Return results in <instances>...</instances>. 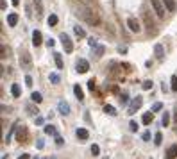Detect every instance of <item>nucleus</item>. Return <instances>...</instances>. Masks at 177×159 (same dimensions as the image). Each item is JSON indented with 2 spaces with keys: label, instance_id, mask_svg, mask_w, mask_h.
Wrapping results in <instances>:
<instances>
[{
  "label": "nucleus",
  "instance_id": "nucleus-26",
  "mask_svg": "<svg viewBox=\"0 0 177 159\" xmlns=\"http://www.w3.org/2000/svg\"><path fill=\"white\" fill-rule=\"evenodd\" d=\"M25 109H27V113H29L31 116H38V113H39V111H38V107H34V106H27Z\"/></svg>",
  "mask_w": 177,
  "mask_h": 159
},
{
  "label": "nucleus",
  "instance_id": "nucleus-20",
  "mask_svg": "<svg viewBox=\"0 0 177 159\" xmlns=\"http://www.w3.org/2000/svg\"><path fill=\"white\" fill-rule=\"evenodd\" d=\"M163 4L166 6V9H168L170 13H173L175 7H177V6H175V0H163Z\"/></svg>",
  "mask_w": 177,
  "mask_h": 159
},
{
  "label": "nucleus",
  "instance_id": "nucleus-1",
  "mask_svg": "<svg viewBox=\"0 0 177 159\" xmlns=\"http://www.w3.org/2000/svg\"><path fill=\"white\" fill-rule=\"evenodd\" d=\"M79 18H82L86 24H90V25H98L100 24V18L97 13H93L90 7H79V11L75 13Z\"/></svg>",
  "mask_w": 177,
  "mask_h": 159
},
{
  "label": "nucleus",
  "instance_id": "nucleus-18",
  "mask_svg": "<svg viewBox=\"0 0 177 159\" xmlns=\"http://www.w3.org/2000/svg\"><path fill=\"white\" fill-rule=\"evenodd\" d=\"M11 93H13L14 98H18V97L21 95V88H20V84H13V86H11Z\"/></svg>",
  "mask_w": 177,
  "mask_h": 159
},
{
  "label": "nucleus",
  "instance_id": "nucleus-17",
  "mask_svg": "<svg viewBox=\"0 0 177 159\" xmlns=\"http://www.w3.org/2000/svg\"><path fill=\"white\" fill-rule=\"evenodd\" d=\"M74 93H75V97H77L79 100H84V91H82V88H81L79 84L74 86Z\"/></svg>",
  "mask_w": 177,
  "mask_h": 159
},
{
  "label": "nucleus",
  "instance_id": "nucleus-24",
  "mask_svg": "<svg viewBox=\"0 0 177 159\" xmlns=\"http://www.w3.org/2000/svg\"><path fill=\"white\" fill-rule=\"evenodd\" d=\"M57 21H59V18H57L56 14H50V16H49V20H47V24H49L50 27H54V25H57Z\"/></svg>",
  "mask_w": 177,
  "mask_h": 159
},
{
  "label": "nucleus",
  "instance_id": "nucleus-25",
  "mask_svg": "<svg viewBox=\"0 0 177 159\" xmlns=\"http://www.w3.org/2000/svg\"><path fill=\"white\" fill-rule=\"evenodd\" d=\"M31 98H32V102H34V104H41V100H43L41 93H38V91H34V93L31 95Z\"/></svg>",
  "mask_w": 177,
  "mask_h": 159
},
{
  "label": "nucleus",
  "instance_id": "nucleus-42",
  "mask_svg": "<svg viewBox=\"0 0 177 159\" xmlns=\"http://www.w3.org/2000/svg\"><path fill=\"white\" fill-rule=\"evenodd\" d=\"M54 45H56V41H54L52 38H49V39H47V47H49V48H52Z\"/></svg>",
  "mask_w": 177,
  "mask_h": 159
},
{
  "label": "nucleus",
  "instance_id": "nucleus-19",
  "mask_svg": "<svg viewBox=\"0 0 177 159\" xmlns=\"http://www.w3.org/2000/svg\"><path fill=\"white\" fill-rule=\"evenodd\" d=\"M54 61H56V66L59 68V70H63V66H64V64H63V57H61V54H59V52H56V54H54Z\"/></svg>",
  "mask_w": 177,
  "mask_h": 159
},
{
  "label": "nucleus",
  "instance_id": "nucleus-34",
  "mask_svg": "<svg viewBox=\"0 0 177 159\" xmlns=\"http://www.w3.org/2000/svg\"><path fill=\"white\" fill-rule=\"evenodd\" d=\"M91 154L93 155H98L100 154V147L98 145H91Z\"/></svg>",
  "mask_w": 177,
  "mask_h": 159
},
{
  "label": "nucleus",
  "instance_id": "nucleus-4",
  "mask_svg": "<svg viewBox=\"0 0 177 159\" xmlns=\"http://www.w3.org/2000/svg\"><path fill=\"white\" fill-rule=\"evenodd\" d=\"M141 104H143V97H136V98H132V100H131V104H129L127 113H129V115H134V113L141 107Z\"/></svg>",
  "mask_w": 177,
  "mask_h": 159
},
{
  "label": "nucleus",
  "instance_id": "nucleus-33",
  "mask_svg": "<svg viewBox=\"0 0 177 159\" xmlns=\"http://www.w3.org/2000/svg\"><path fill=\"white\" fill-rule=\"evenodd\" d=\"M141 88L145 89V91H147V89H152V81H145V82L141 84Z\"/></svg>",
  "mask_w": 177,
  "mask_h": 159
},
{
  "label": "nucleus",
  "instance_id": "nucleus-31",
  "mask_svg": "<svg viewBox=\"0 0 177 159\" xmlns=\"http://www.w3.org/2000/svg\"><path fill=\"white\" fill-rule=\"evenodd\" d=\"M104 52H106V48L102 47V45H98V47L95 48V54H97V57H102V56H104Z\"/></svg>",
  "mask_w": 177,
  "mask_h": 159
},
{
  "label": "nucleus",
  "instance_id": "nucleus-43",
  "mask_svg": "<svg viewBox=\"0 0 177 159\" xmlns=\"http://www.w3.org/2000/svg\"><path fill=\"white\" fill-rule=\"evenodd\" d=\"M36 147H38L39 150H41L43 147H45V143H43V140H36Z\"/></svg>",
  "mask_w": 177,
  "mask_h": 159
},
{
  "label": "nucleus",
  "instance_id": "nucleus-28",
  "mask_svg": "<svg viewBox=\"0 0 177 159\" xmlns=\"http://www.w3.org/2000/svg\"><path fill=\"white\" fill-rule=\"evenodd\" d=\"M170 123V115H168V113H163V118H161V125L163 127H166Z\"/></svg>",
  "mask_w": 177,
  "mask_h": 159
},
{
  "label": "nucleus",
  "instance_id": "nucleus-9",
  "mask_svg": "<svg viewBox=\"0 0 177 159\" xmlns=\"http://www.w3.org/2000/svg\"><path fill=\"white\" fill-rule=\"evenodd\" d=\"M88 70H90V63H88L86 59H79L77 61V72L79 73H86Z\"/></svg>",
  "mask_w": 177,
  "mask_h": 159
},
{
  "label": "nucleus",
  "instance_id": "nucleus-8",
  "mask_svg": "<svg viewBox=\"0 0 177 159\" xmlns=\"http://www.w3.org/2000/svg\"><path fill=\"white\" fill-rule=\"evenodd\" d=\"M127 27L131 29V32H136V34L141 31V25H140V21L136 18H129L127 20Z\"/></svg>",
  "mask_w": 177,
  "mask_h": 159
},
{
  "label": "nucleus",
  "instance_id": "nucleus-5",
  "mask_svg": "<svg viewBox=\"0 0 177 159\" xmlns=\"http://www.w3.org/2000/svg\"><path fill=\"white\" fill-rule=\"evenodd\" d=\"M143 21H145V27H147V31H148V34H156L158 32V29H156V24H154V21H152V18L148 16V13H145L143 14Z\"/></svg>",
  "mask_w": 177,
  "mask_h": 159
},
{
  "label": "nucleus",
  "instance_id": "nucleus-36",
  "mask_svg": "<svg viewBox=\"0 0 177 159\" xmlns=\"http://www.w3.org/2000/svg\"><path fill=\"white\" fill-rule=\"evenodd\" d=\"M88 43H90V47H91V48H97V47H98V43H97L95 38H90V41H88Z\"/></svg>",
  "mask_w": 177,
  "mask_h": 159
},
{
  "label": "nucleus",
  "instance_id": "nucleus-45",
  "mask_svg": "<svg viewBox=\"0 0 177 159\" xmlns=\"http://www.w3.org/2000/svg\"><path fill=\"white\" fill-rule=\"evenodd\" d=\"M150 140V132L147 130V132H143V141H148Z\"/></svg>",
  "mask_w": 177,
  "mask_h": 159
},
{
  "label": "nucleus",
  "instance_id": "nucleus-51",
  "mask_svg": "<svg viewBox=\"0 0 177 159\" xmlns=\"http://www.w3.org/2000/svg\"><path fill=\"white\" fill-rule=\"evenodd\" d=\"M52 159H54V157H52Z\"/></svg>",
  "mask_w": 177,
  "mask_h": 159
},
{
  "label": "nucleus",
  "instance_id": "nucleus-10",
  "mask_svg": "<svg viewBox=\"0 0 177 159\" xmlns=\"http://www.w3.org/2000/svg\"><path fill=\"white\" fill-rule=\"evenodd\" d=\"M57 109H59V113L61 115H70V104L68 102H64V100H59V104H57Z\"/></svg>",
  "mask_w": 177,
  "mask_h": 159
},
{
  "label": "nucleus",
  "instance_id": "nucleus-49",
  "mask_svg": "<svg viewBox=\"0 0 177 159\" xmlns=\"http://www.w3.org/2000/svg\"><path fill=\"white\" fill-rule=\"evenodd\" d=\"M11 2H13V6H18V4H20V0H11Z\"/></svg>",
  "mask_w": 177,
  "mask_h": 159
},
{
  "label": "nucleus",
  "instance_id": "nucleus-41",
  "mask_svg": "<svg viewBox=\"0 0 177 159\" xmlns=\"http://www.w3.org/2000/svg\"><path fill=\"white\" fill-rule=\"evenodd\" d=\"M161 109H163V106H161L159 102H158V104H154V107H152V111H154V113H156V111H161Z\"/></svg>",
  "mask_w": 177,
  "mask_h": 159
},
{
  "label": "nucleus",
  "instance_id": "nucleus-13",
  "mask_svg": "<svg viewBox=\"0 0 177 159\" xmlns=\"http://www.w3.org/2000/svg\"><path fill=\"white\" fill-rule=\"evenodd\" d=\"M175 157H177V143L168 147V150H166V159H175Z\"/></svg>",
  "mask_w": 177,
  "mask_h": 159
},
{
  "label": "nucleus",
  "instance_id": "nucleus-14",
  "mask_svg": "<svg viewBox=\"0 0 177 159\" xmlns=\"http://www.w3.org/2000/svg\"><path fill=\"white\" fill-rule=\"evenodd\" d=\"M152 120H154V111H148V113H145V115L141 116V122H143L145 125H150Z\"/></svg>",
  "mask_w": 177,
  "mask_h": 159
},
{
  "label": "nucleus",
  "instance_id": "nucleus-48",
  "mask_svg": "<svg viewBox=\"0 0 177 159\" xmlns=\"http://www.w3.org/2000/svg\"><path fill=\"white\" fill-rule=\"evenodd\" d=\"M18 159H29V154H21V155H20Z\"/></svg>",
  "mask_w": 177,
  "mask_h": 159
},
{
  "label": "nucleus",
  "instance_id": "nucleus-16",
  "mask_svg": "<svg viewBox=\"0 0 177 159\" xmlns=\"http://www.w3.org/2000/svg\"><path fill=\"white\" fill-rule=\"evenodd\" d=\"M7 24H9L11 27H14V25L18 24V14H16V13H11V14H7Z\"/></svg>",
  "mask_w": 177,
  "mask_h": 159
},
{
  "label": "nucleus",
  "instance_id": "nucleus-22",
  "mask_svg": "<svg viewBox=\"0 0 177 159\" xmlns=\"http://www.w3.org/2000/svg\"><path fill=\"white\" fill-rule=\"evenodd\" d=\"M45 132H47L49 136H57L56 127H54V125H50V123H49V125H45Z\"/></svg>",
  "mask_w": 177,
  "mask_h": 159
},
{
  "label": "nucleus",
  "instance_id": "nucleus-11",
  "mask_svg": "<svg viewBox=\"0 0 177 159\" xmlns=\"http://www.w3.org/2000/svg\"><path fill=\"white\" fill-rule=\"evenodd\" d=\"M154 54H156V57H158L159 61H163V57H165V48H163L161 43H156V45H154Z\"/></svg>",
  "mask_w": 177,
  "mask_h": 159
},
{
  "label": "nucleus",
  "instance_id": "nucleus-21",
  "mask_svg": "<svg viewBox=\"0 0 177 159\" xmlns=\"http://www.w3.org/2000/svg\"><path fill=\"white\" fill-rule=\"evenodd\" d=\"M34 7H36L38 16H43V4H41V0H34Z\"/></svg>",
  "mask_w": 177,
  "mask_h": 159
},
{
  "label": "nucleus",
  "instance_id": "nucleus-44",
  "mask_svg": "<svg viewBox=\"0 0 177 159\" xmlns=\"http://www.w3.org/2000/svg\"><path fill=\"white\" fill-rule=\"evenodd\" d=\"M25 84H27V86H32V77H31V75L25 77Z\"/></svg>",
  "mask_w": 177,
  "mask_h": 159
},
{
  "label": "nucleus",
  "instance_id": "nucleus-37",
  "mask_svg": "<svg viewBox=\"0 0 177 159\" xmlns=\"http://www.w3.org/2000/svg\"><path fill=\"white\" fill-rule=\"evenodd\" d=\"M50 82L57 84V82H59V75H57V73H50Z\"/></svg>",
  "mask_w": 177,
  "mask_h": 159
},
{
  "label": "nucleus",
  "instance_id": "nucleus-29",
  "mask_svg": "<svg viewBox=\"0 0 177 159\" xmlns=\"http://www.w3.org/2000/svg\"><path fill=\"white\" fill-rule=\"evenodd\" d=\"M74 32H75V34H77L79 38H84V36H86L84 29H82V27H79V25H77V27H74Z\"/></svg>",
  "mask_w": 177,
  "mask_h": 159
},
{
  "label": "nucleus",
  "instance_id": "nucleus-2",
  "mask_svg": "<svg viewBox=\"0 0 177 159\" xmlns=\"http://www.w3.org/2000/svg\"><path fill=\"white\" fill-rule=\"evenodd\" d=\"M27 140H29V130H27V127L18 123V129H16V141L27 143Z\"/></svg>",
  "mask_w": 177,
  "mask_h": 159
},
{
  "label": "nucleus",
  "instance_id": "nucleus-30",
  "mask_svg": "<svg viewBox=\"0 0 177 159\" xmlns=\"http://www.w3.org/2000/svg\"><path fill=\"white\" fill-rule=\"evenodd\" d=\"M16 129H18V122H14V123H13V127H11V130H9V134L6 136V141H9V140H11V136H13V132H14Z\"/></svg>",
  "mask_w": 177,
  "mask_h": 159
},
{
  "label": "nucleus",
  "instance_id": "nucleus-7",
  "mask_svg": "<svg viewBox=\"0 0 177 159\" xmlns=\"http://www.w3.org/2000/svg\"><path fill=\"white\" fill-rule=\"evenodd\" d=\"M150 4H152L154 11H156V14H158L159 18H165V7H163V4H161V0H150Z\"/></svg>",
  "mask_w": 177,
  "mask_h": 159
},
{
  "label": "nucleus",
  "instance_id": "nucleus-32",
  "mask_svg": "<svg viewBox=\"0 0 177 159\" xmlns=\"http://www.w3.org/2000/svg\"><path fill=\"white\" fill-rule=\"evenodd\" d=\"M172 91H177V75H172Z\"/></svg>",
  "mask_w": 177,
  "mask_h": 159
},
{
  "label": "nucleus",
  "instance_id": "nucleus-39",
  "mask_svg": "<svg viewBox=\"0 0 177 159\" xmlns=\"http://www.w3.org/2000/svg\"><path fill=\"white\" fill-rule=\"evenodd\" d=\"M63 143H64V140L61 138V136H56V145H57V147H61Z\"/></svg>",
  "mask_w": 177,
  "mask_h": 159
},
{
  "label": "nucleus",
  "instance_id": "nucleus-50",
  "mask_svg": "<svg viewBox=\"0 0 177 159\" xmlns=\"http://www.w3.org/2000/svg\"><path fill=\"white\" fill-rule=\"evenodd\" d=\"M173 120L177 122V109H175V113H173Z\"/></svg>",
  "mask_w": 177,
  "mask_h": 159
},
{
  "label": "nucleus",
  "instance_id": "nucleus-35",
  "mask_svg": "<svg viewBox=\"0 0 177 159\" xmlns=\"http://www.w3.org/2000/svg\"><path fill=\"white\" fill-rule=\"evenodd\" d=\"M129 129H131V130H132V132H136V130H138V123H136V122H134V120H132V122H131V123H129Z\"/></svg>",
  "mask_w": 177,
  "mask_h": 159
},
{
  "label": "nucleus",
  "instance_id": "nucleus-12",
  "mask_svg": "<svg viewBox=\"0 0 177 159\" xmlns=\"http://www.w3.org/2000/svg\"><path fill=\"white\" fill-rule=\"evenodd\" d=\"M75 134H77V138L82 140V141H86L88 138H90V132H88V129H84V127H79V129L75 130Z\"/></svg>",
  "mask_w": 177,
  "mask_h": 159
},
{
  "label": "nucleus",
  "instance_id": "nucleus-15",
  "mask_svg": "<svg viewBox=\"0 0 177 159\" xmlns=\"http://www.w3.org/2000/svg\"><path fill=\"white\" fill-rule=\"evenodd\" d=\"M32 45H34V47H39V45H41V32L39 31L32 32Z\"/></svg>",
  "mask_w": 177,
  "mask_h": 159
},
{
  "label": "nucleus",
  "instance_id": "nucleus-46",
  "mask_svg": "<svg viewBox=\"0 0 177 159\" xmlns=\"http://www.w3.org/2000/svg\"><path fill=\"white\" fill-rule=\"evenodd\" d=\"M0 7H2V11H6V0H0Z\"/></svg>",
  "mask_w": 177,
  "mask_h": 159
},
{
  "label": "nucleus",
  "instance_id": "nucleus-3",
  "mask_svg": "<svg viewBox=\"0 0 177 159\" xmlns=\"http://www.w3.org/2000/svg\"><path fill=\"white\" fill-rule=\"evenodd\" d=\"M59 39H61V43H63V48H64V52H74V43H72V39H70V36L66 34V32H61V36H59Z\"/></svg>",
  "mask_w": 177,
  "mask_h": 159
},
{
  "label": "nucleus",
  "instance_id": "nucleus-40",
  "mask_svg": "<svg viewBox=\"0 0 177 159\" xmlns=\"http://www.w3.org/2000/svg\"><path fill=\"white\" fill-rule=\"evenodd\" d=\"M88 88H90L91 91L95 89V81H93V79H90V81H88Z\"/></svg>",
  "mask_w": 177,
  "mask_h": 159
},
{
  "label": "nucleus",
  "instance_id": "nucleus-23",
  "mask_svg": "<svg viewBox=\"0 0 177 159\" xmlns=\"http://www.w3.org/2000/svg\"><path fill=\"white\" fill-rule=\"evenodd\" d=\"M104 113H107L109 116H115V115H116V109H115L113 106H109V104H107V106H104Z\"/></svg>",
  "mask_w": 177,
  "mask_h": 159
},
{
  "label": "nucleus",
  "instance_id": "nucleus-38",
  "mask_svg": "<svg viewBox=\"0 0 177 159\" xmlns=\"http://www.w3.org/2000/svg\"><path fill=\"white\" fill-rule=\"evenodd\" d=\"M120 102H122V104H127V102H129V97H127V93H122V95H120Z\"/></svg>",
  "mask_w": 177,
  "mask_h": 159
},
{
  "label": "nucleus",
  "instance_id": "nucleus-6",
  "mask_svg": "<svg viewBox=\"0 0 177 159\" xmlns=\"http://www.w3.org/2000/svg\"><path fill=\"white\" fill-rule=\"evenodd\" d=\"M20 64H21V68H29L32 66V57H31V54H27V52H21L20 54Z\"/></svg>",
  "mask_w": 177,
  "mask_h": 159
},
{
  "label": "nucleus",
  "instance_id": "nucleus-47",
  "mask_svg": "<svg viewBox=\"0 0 177 159\" xmlns=\"http://www.w3.org/2000/svg\"><path fill=\"white\" fill-rule=\"evenodd\" d=\"M36 123H38V125H41V123H43V118H39V116H36Z\"/></svg>",
  "mask_w": 177,
  "mask_h": 159
},
{
  "label": "nucleus",
  "instance_id": "nucleus-27",
  "mask_svg": "<svg viewBox=\"0 0 177 159\" xmlns=\"http://www.w3.org/2000/svg\"><path fill=\"white\" fill-rule=\"evenodd\" d=\"M161 141H163V134L161 132H156V134H154V143H156L158 147L161 145Z\"/></svg>",
  "mask_w": 177,
  "mask_h": 159
}]
</instances>
